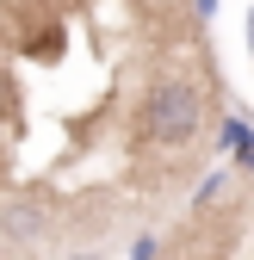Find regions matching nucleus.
<instances>
[{"label": "nucleus", "instance_id": "1", "mask_svg": "<svg viewBox=\"0 0 254 260\" xmlns=\"http://www.w3.org/2000/svg\"><path fill=\"white\" fill-rule=\"evenodd\" d=\"M199 87L193 81H162L149 93V106H143V137L149 143H162V149H180V143H193L199 137Z\"/></svg>", "mask_w": 254, "mask_h": 260}, {"label": "nucleus", "instance_id": "2", "mask_svg": "<svg viewBox=\"0 0 254 260\" xmlns=\"http://www.w3.org/2000/svg\"><path fill=\"white\" fill-rule=\"evenodd\" d=\"M0 223H7V236H19V242L25 236H44V211L31 205V199H13L7 211H0Z\"/></svg>", "mask_w": 254, "mask_h": 260}, {"label": "nucleus", "instance_id": "3", "mask_svg": "<svg viewBox=\"0 0 254 260\" xmlns=\"http://www.w3.org/2000/svg\"><path fill=\"white\" fill-rule=\"evenodd\" d=\"M211 7H217V0H199V13H211Z\"/></svg>", "mask_w": 254, "mask_h": 260}, {"label": "nucleus", "instance_id": "4", "mask_svg": "<svg viewBox=\"0 0 254 260\" xmlns=\"http://www.w3.org/2000/svg\"><path fill=\"white\" fill-rule=\"evenodd\" d=\"M0 100H7V87H0Z\"/></svg>", "mask_w": 254, "mask_h": 260}, {"label": "nucleus", "instance_id": "5", "mask_svg": "<svg viewBox=\"0 0 254 260\" xmlns=\"http://www.w3.org/2000/svg\"><path fill=\"white\" fill-rule=\"evenodd\" d=\"M0 260H7V254H0Z\"/></svg>", "mask_w": 254, "mask_h": 260}]
</instances>
